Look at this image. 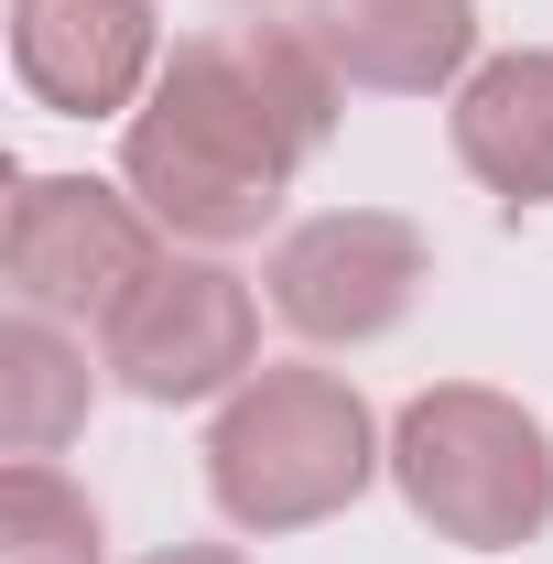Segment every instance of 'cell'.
<instances>
[{
    "label": "cell",
    "instance_id": "obj_1",
    "mask_svg": "<svg viewBox=\"0 0 553 564\" xmlns=\"http://www.w3.org/2000/svg\"><path fill=\"white\" fill-rule=\"evenodd\" d=\"M347 76L304 22H217L185 33L152 98L120 120V185L174 250H239L293 196V174L337 141Z\"/></svg>",
    "mask_w": 553,
    "mask_h": 564
},
{
    "label": "cell",
    "instance_id": "obj_2",
    "mask_svg": "<svg viewBox=\"0 0 553 564\" xmlns=\"http://www.w3.org/2000/svg\"><path fill=\"white\" fill-rule=\"evenodd\" d=\"M380 467H391L380 413L358 402L347 369H315V358L250 369L207 423V499L239 532H315V521L358 510Z\"/></svg>",
    "mask_w": 553,
    "mask_h": 564
},
{
    "label": "cell",
    "instance_id": "obj_3",
    "mask_svg": "<svg viewBox=\"0 0 553 564\" xmlns=\"http://www.w3.org/2000/svg\"><path fill=\"white\" fill-rule=\"evenodd\" d=\"M391 489L434 543L510 554L553 532V434L532 402L488 391V380H434L391 423Z\"/></svg>",
    "mask_w": 553,
    "mask_h": 564
},
{
    "label": "cell",
    "instance_id": "obj_4",
    "mask_svg": "<svg viewBox=\"0 0 553 564\" xmlns=\"http://www.w3.org/2000/svg\"><path fill=\"white\" fill-rule=\"evenodd\" d=\"M163 261V228L141 217L131 185H98V174H22L11 217H0V282L22 315H55V326H109Z\"/></svg>",
    "mask_w": 553,
    "mask_h": 564
},
{
    "label": "cell",
    "instance_id": "obj_5",
    "mask_svg": "<svg viewBox=\"0 0 553 564\" xmlns=\"http://www.w3.org/2000/svg\"><path fill=\"white\" fill-rule=\"evenodd\" d=\"M98 358H109V380L131 402H163V413L217 402L261 369V293L217 250H163L152 282L98 326Z\"/></svg>",
    "mask_w": 553,
    "mask_h": 564
},
{
    "label": "cell",
    "instance_id": "obj_6",
    "mask_svg": "<svg viewBox=\"0 0 553 564\" xmlns=\"http://www.w3.org/2000/svg\"><path fill=\"white\" fill-rule=\"evenodd\" d=\"M272 315L304 348H380L434 282V239L391 207H326L272 239Z\"/></svg>",
    "mask_w": 553,
    "mask_h": 564
},
{
    "label": "cell",
    "instance_id": "obj_7",
    "mask_svg": "<svg viewBox=\"0 0 553 564\" xmlns=\"http://www.w3.org/2000/svg\"><path fill=\"white\" fill-rule=\"evenodd\" d=\"M11 76L55 120H131L163 76L152 0H11Z\"/></svg>",
    "mask_w": 553,
    "mask_h": 564
},
{
    "label": "cell",
    "instance_id": "obj_8",
    "mask_svg": "<svg viewBox=\"0 0 553 564\" xmlns=\"http://www.w3.org/2000/svg\"><path fill=\"white\" fill-rule=\"evenodd\" d=\"M304 33L369 98H434L478 76V0H304Z\"/></svg>",
    "mask_w": 553,
    "mask_h": 564
},
{
    "label": "cell",
    "instance_id": "obj_9",
    "mask_svg": "<svg viewBox=\"0 0 553 564\" xmlns=\"http://www.w3.org/2000/svg\"><path fill=\"white\" fill-rule=\"evenodd\" d=\"M445 141H456V163L478 174L499 207H553V55L543 44L488 55V66L456 87Z\"/></svg>",
    "mask_w": 553,
    "mask_h": 564
},
{
    "label": "cell",
    "instance_id": "obj_10",
    "mask_svg": "<svg viewBox=\"0 0 553 564\" xmlns=\"http://www.w3.org/2000/svg\"><path fill=\"white\" fill-rule=\"evenodd\" d=\"M98 369L109 358H87V337L11 304V326H0V445L11 456H55L87 423V402H98Z\"/></svg>",
    "mask_w": 553,
    "mask_h": 564
},
{
    "label": "cell",
    "instance_id": "obj_11",
    "mask_svg": "<svg viewBox=\"0 0 553 564\" xmlns=\"http://www.w3.org/2000/svg\"><path fill=\"white\" fill-rule=\"evenodd\" d=\"M0 564H109V521L55 456L0 467Z\"/></svg>",
    "mask_w": 553,
    "mask_h": 564
},
{
    "label": "cell",
    "instance_id": "obj_12",
    "mask_svg": "<svg viewBox=\"0 0 553 564\" xmlns=\"http://www.w3.org/2000/svg\"><path fill=\"white\" fill-rule=\"evenodd\" d=\"M141 564H250L239 543H163V554H141Z\"/></svg>",
    "mask_w": 553,
    "mask_h": 564
}]
</instances>
